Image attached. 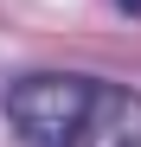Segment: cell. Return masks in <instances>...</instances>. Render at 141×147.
Returning <instances> with one entry per match:
<instances>
[{"instance_id":"1","label":"cell","mask_w":141,"mask_h":147,"mask_svg":"<svg viewBox=\"0 0 141 147\" xmlns=\"http://www.w3.org/2000/svg\"><path fill=\"white\" fill-rule=\"evenodd\" d=\"M7 128L26 147H141V90L39 70L7 90Z\"/></svg>"}]
</instances>
